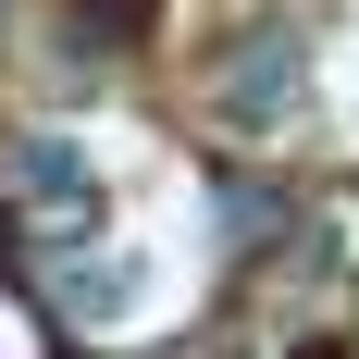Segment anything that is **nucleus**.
Segmentation results:
<instances>
[{"mask_svg":"<svg viewBox=\"0 0 359 359\" xmlns=\"http://www.w3.org/2000/svg\"><path fill=\"white\" fill-rule=\"evenodd\" d=\"M285 359H334V347H285Z\"/></svg>","mask_w":359,"mask_h":359,"instance_id":"f257e3e1","label":"nucleus"}]
</instances>
